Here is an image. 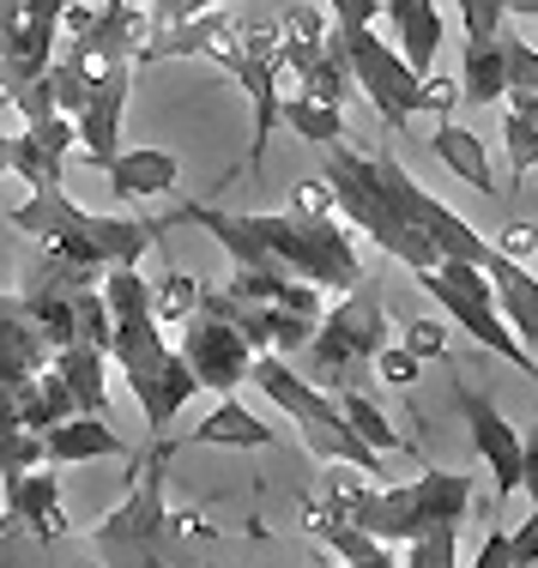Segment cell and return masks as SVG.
Returning a JSON list of instances; mask_svg holds the SVG:
<instances>
[{
	"label": "cell",
	"mask_w": 538,
	"mask_h": 568,
	"mask_svg": "<svg viewBox=\"0 0 538 568\" xmlns=\"http://www.w3.org/2000/svg\"><path fill=\"white\" fill-rule=\"evenodd\" d=\"M194 224L206 236H219V248L231 254L236 266H285L291 278H308L321 291H352L363 284V261L352 230L333 219V187L327 175L291 187V212H219L187 200L182 212H170L158 230Z\"/></svg>",
	"instance_id": "cell-1"
},
{
	"label": "cell",
	"mask_w": 538,
	"mask_h": 568,
	"mask_svg": "<svg viewBox=\"0 0 538 568\" xmlns=\"http://www.w3.org/2000/svg\"><path fill=\"white\" fill-rule=\"evenodd\" d=\"M170 442L158 436L152 442V454H133V484H128V496L115 503V514H103L98 526H91V562L98 568H176L164 557V471H170Z\"/></svg>",
	"instance_id": "cell-2"
},
{
	"label": "cell",
	"mask_w": 538,
	"mask_h": 568,
	"mask_svg": "<svg viewBox=\"0 0 538 568\" xmlns=\"http://www.w3.org/2000/svg\"><path fill=\"white\" fill-rule=\"evenodd\" d=\"M248 382L261 387L266 399L278 405V412L297 424V436H303V448L321 459V466H357V471H375L382 466V454L369 448V442L357 436L352 424H345V412L333 405V394H321L315 382L297 369L291 357H278V351H261L254 357V369H248Z\"/></svg>",
	"instance_id": "cell-3"
},
{
	"label": "cell",
	"mask_w": 538,
	"mask_h": 568,
	"mask_svg": "<svg viewBox=\"0 0 538 568\" xmlns=\"http://www.w3.org/2000/svg\"><path fill=\"white\" fill-rule=\"evenodd\" d=\"M327 187H333V212H345V224H357L363 236L375 242L382 254H394V261H406L412 273H429V266H441V254L429 248V236L412 230V219L394 206V194L382 187V175H375V158L352 152V145H327Z\"/></svg>",
	"instance_id": "cell-4"
},
{
	"label": "cell",
	"mask_w": 538,
	"mask_h": 568,
	"mask_svg": "<svg viewBox=\"0 0 538 568\" xmlns=\"http://www.w3.org/2000/svg\"><path fill=\"white\" fill-rule=\"evenodd\" d=\"M387 345V308L382 296L369 291V284H352V291L339 296V303L321 315L315 339L303 351V375L321 387V394H339L345 382H352V369L363 357H375V351Z\"/></svg>",
	"instance_id": "cell-5"
},
{
	"label": "cell",
	"mask_w": 538,
	"mask_h": 568,
	"mask_svg": "<svg viewBox=\"0 0 538 568\" xmlns=\"http://www.w3.org/2000/svg\"><path fill=\"white\" fill-rule=\"evenodd\" d=\"M418 284L429 296H436V308L454 321V327H466L478 345H490L496 357H508L527 382H538V357H527V345L508 333V321L496 315V291H490V273L473 261H441L429 266V273H418Z\"/></svg>",
	"instance_id": "cell-6"
},
{
	"label": "cell",
	"mask_w": 538,
	"mask_h": 568,
	"mask_svg": "<svg viewBox=\"0 0 538 568\" xmlns=\"http://www.w3.org/2000/svg\"><path fill=\"white\" fill-rule=\"evenodd\" d=\"M345 43V67H352V85L375 103V115L387 128H406L412 115H424V73L387 43L375 24H339Z\"/></svg>",
	"instance_id": "cell-7"
},
{
	"label": "cell",
	"mask_w": 538,
	"mask_h": 568,
	"mask_svg": "<svg viewBox=\"0 0 538 568\" xmlns=\"http://www.w3.org/2000/svg\"><path fill=\"white\" fill-rule=\"evenodd\" d=\"M145 31H152V12H145L140 0H98V7L67 0V12H61V49H73L91 73H103V67H133Z\"/></svg>",
	"instance_id": "cell-8"
},
{
	"label": "cell",
	"mask_w": 538,
	"mask_h": 568,
	"mask_svg": "<svg viewBox=\"0 0 538 568\" xmlns=\"http://www.w3.org/2000/svg\"><path fill=\"white\" fill-rule=\"evenodd\" d=\"M375 175H382V187L394 194V206L412 219V230L418 236H429V248L441 254V261H473V266H490V254H496V242L490 236H478L473 224L460 219V212L448 206V200H436L429 187L412 182V170L406 164H394V158H375Z\"/></svg>",
	"instance_id": "cell-9"
},
{
	"label": "cell",
	"mask_w": 538,
	"mask_h": 568,
	"mask_svg": "<svg viewBox=\"0 0 538 568\" xmlns=\"http://www.w3.org/2000/svg\"><path fill=\"white\" fill-rule=\"evenodd\" d=\"M182 357L194 369V382L212 387L219 399H231L254 369V345L242 339L231 321L206 315V308H194V321H182Z\"/></svg>",
	"instance_id": "cell-10"
},
{
	"label": "cell",
	"mask_w": 538,
	"mask_h": 568,
	"mask_svg": "<svg viewBox=\"0 0 538 568\" xmlns=\"http://www.w3.org/2000/svg\"><path fill=\"white\" fill-rule=\"evenodd\" d=\"M128 91H133V67H103V73H91L85 110L73 115L79 145L91 152V164H98V170L121 152V110H128Z\"/></svg>",
	"instance_id": "cell-11"
},
{
	"label": "cell",
	"mask_w": 538,
	"mask_h": 568,
	"mask_svg": "<svg viewBox=\"0 0 538 568\" xmlns=\"http://www.w3.org/2000/svg\"><path fill=\"white\" fill-rule=\"evenodd\" d=\"M460 412H466V424H473V442H478L484 466H490V490H496V503L520 496V429L508 424L503 412H490V399L466 394V387H460Z\"/></svg>",
	"instance_id": "cell-12"
},
{
	"label": "cell",
	"mask_w": 538,
	"mask_h": 568,
	"mask_svg": "<svg viewBox=\"0 0 538 568\" xmlns=\"http://www.w3.org/2000/svg\"><path fill=\"white\" fill-rule=\"evenodd\" d=\"M110 357L121 363V375H128L133 399H140V412L152 405L158 394V375H164V333H158V315H133V321H115V339H110Z\"/></svg>",
	"instance_id": "cell-13"
},
{
	"label": "cell",
	"mask_w": 538,
	"mask_h": 568,
	"mask_svg": "<svg viewBox=\"0 0 538 568\" xmlns=\"http://www.w3.org/2000/svg\"><path fill=\"white\" fill-rule=\"evenodd\" d=\"M224 73L236 79V91L248 98V115H254V140H248V175H261L266 164V140L278 128V110H285V85H278V61H254V55H236Z\"/></svg>",
	"instance_id": "cell-14"
},
{
	"label": "cell",
	"mask_w": 538,
	"mask_h": 568,
	"mask_svg": "<svg viewBox=\"0 0 538 568\" xmlns=\"http://www.w3.org/2000/svg\"><path fill=\"white\" fill-rule=\"evenodd\" d=\"M43 459L49 466H85V459H133V442L121 436L110 417L73 412L67 424H55L43 436Z\"/></svg>",
	"instance_id": "cell-15"
},
{
	"label": "cell",
	"mask_w": 538,
	"mask_h": 568,
	"mask_svg": "<svg viewBox=\"0 0 538 568\" xmlns=\"http://www.w3.org/2000/svg\"><path fill=\"white\" fill-rule=\"evenodd\" d=\"M7 508L19 514V526L37 538V545H61L67 538V508H61V478L55 466H37L24 478L7 484Z\"/></svg>",
	"instance_id": "cell-16"
},
{
	"label": "cell",
	"mask_w": 538,
	"mask_h": 568,
	"mask_svg": "<svg viewBox=\"0 0 538 568\" xmlns=\"http://www.w3.org/2000/svg\"><path fill=\"white\" fill-rule=\"evenodd\" d=\"M49 363H55V345L37 333V321L24 315L19 296L0 291V387L24 382V375L49 369Z\"/></svg>",
	"instance_id": "cell-17"
},
{
	"label": "cell",
	"mask_w": 538,
	"mask_h": 568,
	"mask_svg": "<svg viewBox=\"0 0 538 568\" xmlns=\"http://www.w3.org/2000/svg\"><path fill=\"white\" fill-rule=\"evenodd\" d=\"M490 291H496V315L508 321V333H515L520 345H538V273H527L520 261H508L503 248L490 254Z\"/></svg>",
	"instance_id": "cell-18"
},
{
	"label": "cell",
	"mask_w": 538,
	"mask_h": 568,
	"mask_svg": "<svg viewBox=\"0 0 538 568\" xmlns=\"http://www.w3.org/2000/svg\"><path fill=\"white\" fill-rule=\"evenodd\" d=\"M7 394H12V417H19L24 429H37V436H49L55 424H67V417L79 412L73 387H67V375L55 369V363L37 369V375H24V382H12Z\"/></svg>",
	"instance_id": "cell-19"
},
{
	"label": "cell",
	"mask_w": 538,
	"mask_h": 568,
	"mask_svg": "<svg viewBox=\"0 0 538 568\" xmlns=\"http://www.w3.org/2000/svg\"><path fill=\"white\" fill-rule=\"evenodd\" d=\"M382 19H394V49L418 73H429L441 55V7L436 0H382Z\"/></svg>",
	"instance_id": "cell-20"
},
{
	"label": "cell",
	"mask_w": 538,
	"mask_h": 568,
	"mask_svg": "<svg viewBox=\"0 0 538 568\" xmlns=\"http://www.w3.org/2000/svg\"><path fill=\"white\" fill-rule=\"evenodd\" d=\"M103 175H110V187L121 200H145V194H170V187L182 182V164L170 152H158V145H121V152L103 164Z\"/></svg>",
	"instance_id": "cell-21"
},
{
	"label": "cell",
	"mask_w": 538,
	"mask_h": 568,
	"mask_svg": "<svg viewBox=\"0 0 538 568\" xmlns=\"http://www.w3.org/2000/svg\"><path fill=\"white\" fill-rule=\"evenodd\" d=\"M187 448H273V429H266L248 405H236V394H231L187 429Z\"/></svg>",
	"instance_id": "cell-22"
},
{
	"label": "cell",
	"mask_w": 538,
	"mask_h": 568,
	"mask_svg": "<svg viewBox=\"0 0 538 568\" xmlns=\"http://www.w3.org/2000/svg\"><path fill=\"white\" fill-rule=\"evenodd\" d=\"M7 219L19 224L24 236H43L49 242V236H67V230H85V206H79L61 182H49V187H31Z\"/></svg>",
	"instance_id": "cell-23"
},
{
	"label": "cell",
	"mask_w": 538,
	"mask_h": 568,
	"mask_svg": "<svg viewBox=\"0 0 538 568\" xmlns=\"http://www.w3.org/2000/svg\"><path fill=\"white\" fill-rule=\"evenodd\" d=\"M429 152L441 158L454 175H460L466 187H478V194H496V175H490V152H484V140L473 128H460V121H441L436 133H429Z\"/></svg>",
	"instance_id": "cell-24"
},
{
	"label": "cell",
	"mask_w": 538,
	"mask_h": 568,
	"mask_svg": "<svg viewBox=\"0 0 538 568\" xmlns=\"http://www.w3.org/2000/svg\"><path fill=\"white\" fill-rule=\"evenodd\" d=\"M460 98L478 103V110H490V103L508 98L503 37H490V43H466V55H460Z\"/></svg>",
	"instance_id": "cell-25"
},
{
	"label": "cell",
	"mask_w": 538,
	"mask_h": 568,
	"mask_svg": "<svg viewBox=\"0 0 538 568\" xmlns=\"http://www.w3.org/2000/svg\"><path fill=\"white\" fill-rule=\"evenodd\" d=\"M55 369L67 375V387H73L79 412L110 417V382H103V351H91V345H61V351H55Z\"/></svg>",
	"instance_id": "cell-26"
},
{
	"label": "cell",
	"mask_w": 538,
	"mask_h": 568,
	"mask_svg": "<svg viewBox=\"0 0 538 568\" xmlns=\"http://www.w3.org/2000/svg\"><path fill=\"white\" fill-rule=\"evenodd\" d=\"M85 230H91V242L103 248V261H110V266L145 261V248H152V236H158L152 224L121 219V212H85Z\"/></svg>",
	"instance_id": "cell-27"
},
{
	"label": "cell",
	"mask_w": 538,
	"mask_h": 568,
	"mask_svg": "<svg viewBox=\"0 0 538 568\" xmlns=\"http://www.w3.org/2000/svg\"><path fill=\"white\" fill-rule=\"evenodd\" d=\"M278 121H285L297 140L321 145V152L345 140V110H333V103H321V98H303V91H285V110H278Z\"/></svg>",
	"instance_id": "cell-28"
},
{
	"label": "cell",
	"mask_w": 538,
	"mask_h": 568,
	"mask_svg": "<svg viewBox=\"0 0 538 568\" xmlns=\"http://www.w3.org/2000/svg\"><path fill=\"white\" fill-rule=\"evenodd\" d=\"M333 405H339V412H345V424H352V429H357L363 442H369L375 454H412V448H406V436L394 429V417H387V412H382V405H375L369 394H357V387H339V394H333Z\"/></svg>",
	"instance_id": "cell-29"
},
{
	"label": "cell",
	"mask_w": 538,
	"mask_h": 568,
	"mask_svg": "<svg viewBox=\"0 0 538 568\" xmlns=\"http://www.w3.org/2000/svg\"><path fill=\"white\" fill-rule=\"evenodd\" d=\"M158 545H164V557L182 568V562H194L206 545H219V526H212L200 508H182V514L170 508L164 514V538H158Z\"/></svg>",
	"instance_id": "cell-30"
},
{
	"label": "cell",
	"mask_w": 538,
	"mask_h": 568,
	"mask_svg": "<svg viewBox=\"0 0 538 568\" xmlns=\"http://www.w3.org/2000/svg\"><path fill=\"white\" fill-rule=\"evenodd\" d=\"M110 339H115V315L110 303H103L98 284H85V291H73V345H91L110 357Z\"/></svg>",
	"instance_id": "cell-31"
},
{
	"label": "cell",
	"mask_w": 538,
	"mask_h": 568,
	"mask_svg": "<svg viewBox=\"0 0 538 568\" xmlns=\"http://www.w3.org/2000/svg\"><path fill=\"white\" fill-rule=\"evenodd\" d=\"M7 175H19L24 187H49V182H61V175H67V158H49L24 128H12V164H7Z\"/></svg>",
	"instance_id": "cell-32"
},
{
	"label": "cell",
	"mask_w": 538,
	"mask_h": 568,
	"mask_svg": "<svg viewBox=\"0 0 538 568\" xmlns=\"http://www.w3.org/2000/svg\"><path fill=\"white\" fill-rule=\"evenodd\" d=\"M236 303H254V308H278L291 291V273L285 266H236V278L224 284Z\"/></svg>",
	"instance_id": "cell-33"
},
{
	"label": "cell",
	"mask_w": 538,
	"mask_h": 568,
	"mask_svg": "<svg viewBox=\"0 0 538 568\" xmlns=\"http://www.w3.org/2000/svg\"><path fill=\"white\" fill-rule=\"evenodd\" d=\"M98 291H103V303H110V315H115V321L152 315V284H145L140 273H133V266H110Z\"/></svg>",
	"instance_id": "cell-34"
},
{
	"label": "cell",
	"mask_w": 538,
	"mask_h": 568,
	"mask_svg": "<svg viewBox=\"0 0 538 568\" xmlns=\"http://www.w3.org/2000/svg\"><path fill=\"white\" fill-rule=\"evenodd\" d=\"M194 308H200V278H187V273H164V278H158V291H152L158 327H182V321H194Z\"/></svg>",
	"instance_id": "cell-35"
},
{
	"label": "cell",
	"mask_w": 538,
	"mask_h": 568,
	"mask_svg": "<svg viewBox=\"0 0 538 568\" xmlns=\"http://www.w3.org/2000/svg\"><path fill=\"white\" fill-rule=\"evenodd\" d=\"M327 31H333L327 7H285L278 12V55H285V49H321Z\"/></svg>",
	"instance_id": "cell-36"
},
{
	"label": "cell",
	"mask_w": 538,
	"mask_h": 568,
	"mask_svg": "<svg viewBox=\"0 0 538 568\" xmlns=\"http://www.w3.org/2000/svg\"><path fill=\"white\" fill-rule=\"evenodd\" d=\"M37 466H49V459H43V436L24 429V424L0 429V484L24 478V471H37Z\"/></svg>",
	"instance_id": "cell-37"
},
{
	"label": "cell",
	"mask_w": 538,
	"mask_h": 568,
	"mask_svg": "<svg viewBox=\"0 0 538 568\" xmlns=\"http://www.w3.org/2000/svg\"><path fill=\"white\" fill-rule=\"evenodd\" d=\"M503 145H508V170H515V182H527V170L538 164V115L508 110L503 115Z\"/></svg>",
	"instance_id": "cell-38"
},
{
	"label": "cell",
	"mask_w": 538,
	"mask_h": 568,
	"mask_svg": "<svg viewBox=\"0 0 538 568\" xmlns=\"http://www.w3.org/2000/svg\"><path fill=\"white\" fill-rule=\"evenodd\" d=\"M460 526H429L406 545V568H460Z\"/></svg>",
	"instance_id": "cell-39"
},
{
	"label": "cell",
	"mask_w": 538,
	"mask_h": 568,
	"mask_svg": "<svg viewBox=\"0 0 538 568\" xmlns=\"http://www.w3.org/2000/svg\"><path fill=\"white\" fill-rule=\"evenodd\" d=\"M266 327H273V351H278V357L297 363L303 351H308V339H315L321 321H308V315H297V308L278 303V308H266Z\"/></svg>",
	"instance_id": "cell-40"
},
{
	"label": "cell",
	"mask_w": 538,
	"mask_h": 568,
	"mask_svg": "<svg viewBox=\"0 0 538 568\" xmlns=\"http://www.w3.org/2000/svg\"><path fill=\"white\" fill-rule=\"evenodd\" d=\"M460 24H466V43H490L508 24V0H460Z\"/></svg>",
	"instance_id": "cell-41"
},
{
	"label": "cell",
	"mask_w": 538,
	"mask_h": 568,
	"mask_svg": "<svg viewBox=\"0 0 538 568\" xmlns=\"http://www.w3.org/2000/svg\"><path fill=\"white\" fill-rule=\"evenodd\" d=\"M375 369H382L387 387H412V382H418V369H424V357H418V351H406V345H382V351H375Z\"/></svg>",
	"instance_id": "cell-42"
},
{
	"label": "cell",
	"mask_w": 538,
	"mask_h": 568,
	"mask_svg": "<svg viewBox=\"0 0 538 568\" xmlns=\"http://www.w3.org/2000/svg\"><path fill=\"white\" fill-rule=\"evenodd\" d=\"M496 248L508 254V261H538V219H515V224H503V236H496Z\"/></svg>",
	"instance_id": "cell-43"
},
{
	"label": "cell",
	"mask_w": 538,
	"mask_h": 568,
	"mask_svg": "<svg viewBox=\"0 0 538 568\" xmlns=\"http://www.w3.org/2000/svg\"><path fill=\"white\" fill-rule=\"evenodd\" d=\"M406 351H418V357H448V327H441V321H412Z\"/></svg>",
	"instance_id": "cell-44"
},
{
	"label": "cell",
	"mask_w": 538,
	"mask_h": 568,
	"mask_svg": "<svg viewBox=\"0 0 538 568\" xmlns=\"http://www.w3.org/2000/svg\"><path fill=\"white\" fill-rule=\"evenodd\" d=\"M508 568H538V508L520 532H508Z\"/></svg>",
	"instance_id": "cell-45"
},
{
	"label": "cell",
	"mask_w": 538,
	"mask_h": 568,
	"mask_svg": "<svg viewBox=\"0 0 538 568\" xmlns=\"http://www.w3.org/2000/svg\"><path fill=\"white\" fill-rule=\"evenodd\" d=\"M333 24H382V0H327Z\"/></svg>",
	"instance_id": "cell-46"
},
{
	"label": "cell",
	"mask_w": 538,
	"mask_h": 568,
	"mask_svg": "<svg viewBox=\"0 0 538 568\" xmlns=\"http://www.w3.org/2000/svg\"><path fill=\"white\" fill-rule=\"evenodd\" d=\"M219 7V0H145V12H152V24H176V19H194V12Z\"/></svg>",
	"instance_id": "cell-47"
},
{
	"label": "cell",
	"mask_w": 538,
	"mask_h": 568,
	"mask_svg": "<svg viewBox=\"0 0 538 568\" xmlns=\"http://www.w3.org/2000/svg\"><path fill=\"white\" fill-rule=\"evenodd\" d=\"M520 496H532V508H538V424L520 436Z\"/></svg>",
	"instance_id": "cell-48"
},
{
	"label": "cell",
	"mask_w": 538,
	"mask_h": 568,
	"mask_svg": "<svg viewBox=\"0 0 538 568\" xmlns=\"http://www.w3.org/2000/svg\"><path fill=\"white\" fill-rule=\"evenodd\" d=\"M454 98H460V91H454L448 79H441L436 67H429V73H424V115H448V110H454Z\"/></svg>",
	"instance_id": "cell-49"
},
{
	"label": "cell",
	"mask_w": 538,
	"mask_h": 568,
	"mask_svg": "<svg viewBox=\"0 0 538 568\" xmlns=\"http://www.w3.org/2000/svg\"><path fill=\"white\" fill-rule=\"evenodd\" d=\"M473 568H508V532H496V526H490V538H484V550H478Z\"/></svg>",
	"instance_id": "cell-50"
},
{
	"label": "cell",
	"mask_w": 538,
	"mask_h": 568,
	"mask_svg": "<svg viewBox=\"0 0 538 568\" xmlns=\"http://www.w3.org/2000/svg\"><path fill=\"white\" fill-rule=\"evenodd\" d=\"M508 19H538V0H508Z\"/></svg>",
	"instance_id": "cell-51"
},
{
	"label": "cell",
	"mask_w": 538,
	"mask_h": 568,
	"mask_svg": "<svg viewBox=\"0 0 538 568\" xmlns=\"http://www.w3.org/2000/svg\"><path fill=\"white\" fill-rule=\"evenodd\" d=\"M339 568H394V557H387V550H375V557H363V562H339Z\"/></svg>",
	"instance_id": "cell-52"
},
{
	"label": "cell",
	"mask_w": 538,
	"mask_h": 568,
	"mask_svg": "<svg viewBox=\"0 0 538 568\" xmlns=\"http://www.w3.org/2000/svg\"><path fill=\"white\" fill-rule=\"evenodd\" d=\"M7 164H12V128H0V175H7Z\"/></svg>",
	"instance_id": "cell-53"
}]
</instances>
